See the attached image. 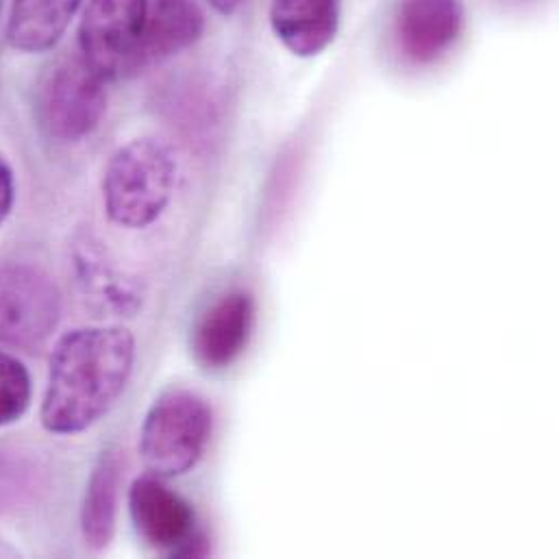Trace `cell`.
Masks as SVG:
<instances>
[{
  "label": "cell",
  "instance_id": "52a82bcc",
  "mask_svg": "<svg viewBox=\"0 0 559 559\" xmlns=\"http://www.w3.org/2000/svg\"><path fill=\"white\" fill-rule=\"evenodd\" d=\"M61 298L55 281L28 264L0 266V344L37 348L55 331Z\"/></svg>",
  "mask_w": 559,
  "mask_h": 559
},
{
  "label": "cell",
  "instance_id": "8fae6325",
  "mask_svg": "<svg viewBox=\"0 0 559 559\" xmlns=\"http://www.w3.org/2000/svg\"><path fill=\"white\" fill-rule=\"evenodd\" d=\"M203 31L205 13L197 0H148L135 72L190 48L201 39Z\"/></svg>",
  "mask_w": 559,
  "mask_h": 559
},
{
  "label": "cell",
  "instance_id": "7c38bea8",
  "mask_svg": "<svg viewBox=\"0 0 559 559\" xmlns=\"http://www.w3.org/2000/svg\"><path fill=\"white\" fill-rule=\"evenodd\" d=\"M124 464L116 449L103 451L85 488L81 506V534L92 551L109 547L116 534V516L120 488L124 479Z\"/></svg>",
  "mask_w": 559,
  "mask_h": 559
},
{
  "label": "cell",
  "instance_id": "7a4b0ae2",
  "mask_svg": "<svg viewBox=\"0 0 559 559\" xmlns=\"http://www.w3.org/2000/svg\"><path fill=\"white\" fill-rule=\"evenodd\" d=\"M177 183V157L157 138H138L120 146L103 177L109 221L124 229H146L166 212Z\"/></svg>",
  "mask_w": 559,
  "mask_h": 559
},
{
  "label": "cell",
  "instance_id": "5bb4252c",
  "mask_svg": "<svg viewBox=\"0 0 559 559\" xmlns=\"http://www.w3.org/2000/svg\"><path fill=\"white\" fill-rule=\"evenodd\" d=\"M31 405V374L20 359L0 350V427L24 416Z\"/></svg>",
  "mask_w": 559,
  "mask_h": 559
},
{
  "label": "cell",
  "instance_id": "30bf717a",
  "mask_svg": "<svg viewBox=\"0 0 559 559\" xmlns=\"http://www.w3.org/2000/svg\"><path fill=\"white\" fill-rule=\"evenodd\" d=\"M342 17V0H271L269 22L275 37L294 57H316L326 50Z\"/></svg>",
  "mask_w": 559,
  "mask_h": 559
},
{
  "label": "cell",
  "instance_id": "4fadbf2b",
  "mask_svg": "<svg viewBox=\"0 0 559 559\" xmlns=\"http://www.w3.org/2000/svg\"><path fill=\"white\" fill-rule=\"evenodd\" d=\"M83 0H13L7 39L20 52H46L59 44Z\"/></svg>",
  "mask_w": 559,
  "mask_h": 559
},
{
  "label": "cell",
  "instance_id": "5b68a950",
  "mask_svg": "<svg viewBox=\"0 0 559 559\" xmlns=\"http://www.w3.org/2000/svg\"><path fill=\"white\" fill-rule=\"evenodd\" d=\"M148 0H87L79 24V55L107 81L133 76Z\"/></svg>",
  "mask_w": 559,
  "mask_h": 559
},
{
  "label": "cell",
  "instance_id": "3957f363",
  "mask_svg": "<svg viewBox=\"0 0 559 559\" xmlns=\"http://www.w3.org/2000/svg\"><path fill=\"white\" fill-rule=\"evenodd\" d=\"M212 436V407L190 390H170L148 409L140 431V455L162 479L190 473Z\"/></svg>",
  "mask_w": 559,
  "mask_h": 559
},
{
  "label": "cell",
  "instance_id": "2e32d148",
  "mask_svg": "<svg viewBox=\"0 0 559 559\" xmlns=\"http://www.w3.org/2000/svg\"><path fill=\"white\" fill-rule=\"evenodd\" d=\"M212 4L214 11H218L221 15H234L245 0H207Z\"/></svg>",
  "mask_w": 559,
  "mask_h": 559
},
{
  "label": "cell",
  "instance_id": "9a60e30c",
  "mask_svg": "<svg viewBox=\"0 0 559 559\" xmlns=\"http://www.w3.org/2000/svg\"><path fill=\"white\" fill-rule=\"evenodd\" d=\"M15 201V181L9 162L0 155V227L9 218Z\"/></svg>",
  "mask_w": 559,
  "mask_h": 559
},
{
  "label": "cell",
  "instance_id": "8992f818",
  "mask_svg": "<svg viewBox=\"0 0 559 559\" xmlns=\"http://www.w3.org/2000/svg\"><path fill=\"white\" fill-rule=\"evenodd\" d=\"M129 514L138 536L159 554L201 558L210 551L192 506L157 475H144L131 484Z\"/></svg>",
  "mask_w": 559,
  "mask_h": 559
},
{
  "label": "cell",
  "instance_id": "6da1fadb",
  "mask_svg": "<svg viewBox=\"0 0 559 559\" xmlns=\"http://www.w3.org/2000/svg\"><path fill=\"white\" fill-rule=\"evenodd\" d=\"M133 364L135 340L122 326H83L61 335L39 409L44 429L57 436L90 429L122 396Z\"/></svg>",
  "mask_w": 559,
  "mask_h": 559
},
{
  "label": "cell",
  "instance_id": "277c9868",
  "mask_svg": "<svg viewBox=\"0 0 559 559\" xmlns=\"http://www.w3.org/2000/svg\"><path fill=\"white\" fill-rule=\"evenodd\" d=\"M107 111V79L79 52L61 59L44 76L37 92V122L59 144L90 138Z\"/></svg>",
  "mask_w": 559,
  "mask_h": 559
},
{
  "label": "cell",
  "instance_id": "9c48e42d",
  "mask_svg": "<svg viewBox=\"0 0 559 559\" xmlns=\"http://www.w3.org/2000/svg\"><path fill=\"white\" fill-rule=\"evenodd\" d=\"M255 326V300L249 292L223 294L197 322L192 350L207 370L229 368L249 346Z\"/></svg>",
  "mask_w": 559,
  "mask_h": 559
},
{
  "label": "cell",
  "instance_id": "ba28073f",
  "mask_svg": "<svg viewBox=\"0 0 559 559\" xmlns=\"http://www.w3.org/2000/svg\"><path fill=\"white\" fill-rule=\"evenodd\" d=\"M462 0H399L394 39L405 59L425 66L447 55L464 31Z\"/></svg>",
  "mask_w": 559,
  "mask_h": 559
}]
</instances>
